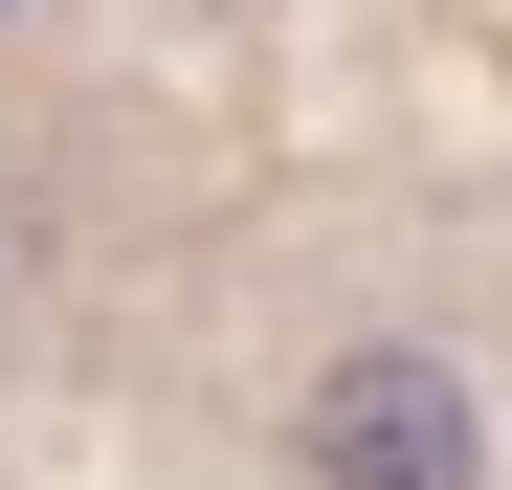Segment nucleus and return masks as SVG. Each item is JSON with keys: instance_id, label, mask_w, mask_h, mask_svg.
<instances>
[{"instance_id": "1", "label": "nucleus", "mask_w": 512, "mask_h": 490, "mask_svg": "<svg viewBox=\"0 0 512 490\" xmlns=\"http://www.w3.org/2000/svg\"><path fill=\"white\" fill-rule=\"evenodd\" d=\"M290 468H312V490H468L490 424H468V379H446V357H401V335H379V357H334V379L290 401Z\"/></svg>"}]
</instances>
